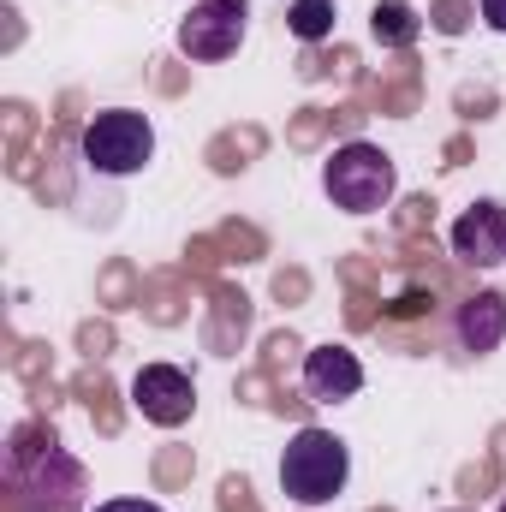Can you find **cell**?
Segmentation results:
<instances>
[{"instance_id":"4","label":"cell","mask_w":506,"mask_h":512,"mask_svg":"<svg viewBox=\"0 0 506 512\" xmlns=\"http://www.w3.org/2000/svg\"><path fill=\"white\" fill-rule=\"evenodd\" d=\"M245 30H251V6L245 0H197L185 18H179V54L197 60V66H215V60H233L245 48Z\"/></svg>"},{"instance_id":"10","label":"cell","mask_w":506,"mask_h":512,"mask_svg":"<svg viewBox=\"0 0 506 512\" xmlns=\"http://www.w3.org/2000/svg\"><path fill=\"white\" fill-rule=\"evenodd\" d=\"M286 30H292L298 42H322V36H334V0H292Z\"/></svg>"},{"instance_id":"6","label":"cell","mask_w":506,"mask_h":512,"mask_svg":"<svg viewBox=\"0 0 506 512\" xmlns=\"http://www.w3.org/2000/svg\"><path fill=\"white\" fill-rule=\"evenodd\" d=\"M453 256L465 268H501L506 262V203L483 197L453 221Z\"/></svg>"},{"instance_id":"3","label":"cell","mask_w":506,"mask_h":512,"mask_svg":"<svg viewBox=\"0 0 506 512\" xmlns=\"http://www.w3.org/2000/svg\"><path fill=\"white\" fill-rule=\"evenodd\" d=\"M78 149H84V167H90V173H102V179H131V173H143V167L155 161V126H149V114H137V108H108V114H96V120L84 126Z\"/></svg>"},{"instance_id":"12","label":"cell","mask_w":506,"mask_h":512,"mask_svg":"<svg viewBox=\"0 0 506 512\" xmlns=\"http://www.w3.org/2000/svg\"><path fill=\"white\" fill-rule=\"evenodd\" d=\"M483 18H489V30L506 36V0H483Z\"/></svg>"},{"instance_id":"7","label":"cell","mask_w":506,"mask_h":512,"mask_svg":"<svg viewBox=\"0 0 506 512\" xmlns=\"http://www.w3.org/2000/svg\"><path fill=\"white\" fill-rule=\"evenodd\" d=\"M304 393H310L316 405L358 399V393H364V364H358V352H346V346H316V352H304Z\"/></svg>"},{"instance_id":"5","label":"cell","mask_w":506,"mask_h":512,"mask_svg":"<svg viewBox=\"0 0 506 512\" xmlns=\"http://www.w3.org/2000/svg\"><path fill=\"white\" fill-rule=\"evenodd\" d=\"M131 405L143 411V423L179 429V423H191V411H197V387H191V376H185L179 364H143V370L131 376Z\"/></svg>"},{"instance_id":"13","label":"cell","mask_w":506,"mask_h":512,"mask_svg":"<svg viewBox=\"0 0 506 512\" xmlns=\"http://www.w3.org/2000/svg\"><path fill=\"white\" fill-rule=\"evenodd\" d=\"M501 512H506V501H501Z\"/></svg>"},{"instance_id":"8","label":"cell","mask_w":506,"mask_h":512,"mask_svg":"<svg viewBox=\"0 0 506 512\" xmlns=\"http://www.w3.org/2000/svg\"><path fill=\"white\" fill-rule=\"evenodd\" d=\"M453 340H459V352L465 358H489V352H501L506 340V292H471L465 304H459V316H453Z\"/></svg>"},{"instance_id":"2","label":"cell","mask_w":506,"mask_h":512,"mask_svg":"<svg viewBox=\"0 0 506 512\" xmlns=\"http://www.w3.org/2000/svg\"><path fill=\"white\" fill-rule=\"evenodd\" d=\"M322 191L346 215H381L393 203V191H399V167H393V155L381 143L352 137L322 161Z\"/></svg>"},{"instance_id":"11","label":"cell","mask_w":506,"mask_h":512,"mask_svg":"<svg viewBox=\"0 0 506 512\" xmlns=\"http://www.w3.org/2000/svg\"><path fill=\"white\" fill-rule=\"evenodd\" d=\"M96 512H167V507H155V501H102Z\"/></svg>"},{"instance_id":"1","label":"cell","mask_w":506,"mask_h":512,"mask_svg":"<svg viewBox=\"0 0 506 512\" xmlns=\"http://www.w3.org/2000/svg\"><path fill=\"white\" fill-rule=\"evenodd\" d=\"M352 483V453L334 429H298L280 453V489L298 501V507H328L334 495H346Z\"/></svg>"},{"instance_id":"9","label":"cell","mask_w":506,"mask_h":512,"mask_svg":"<svg viewBox=\"0 0 506 512\" xmlns=\"http://www.w3.org/2000/svg\"><path fill=\"white\" fill-rule=\"evenodd\" d=\"M370 36H376L381 48H411V42L423 36V18H417L411 0H376V12H370Z\"/></svg>"}]
</instances>
